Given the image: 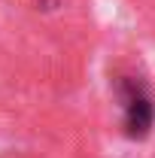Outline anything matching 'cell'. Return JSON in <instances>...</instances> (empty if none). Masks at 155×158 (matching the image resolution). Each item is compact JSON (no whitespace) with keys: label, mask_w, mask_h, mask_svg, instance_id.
Returning a JSON list of instances; mask_svg holds the SVG:
<instances>
[{"label":"cell","mask_w":155,"mask_h":158,"mask_svg":"<svg viewBox=\"0 0 155 158\" xmlns=\"http://www.w3.org/2000/svg\"><path fill=\"white\" fill-rule=\"evenodd\" d=\"M125 128H128V137H146L149 134V128H152V103L143 94H131L128 98Z\"/></svg>","instance_id":"1"}]
</instances>
